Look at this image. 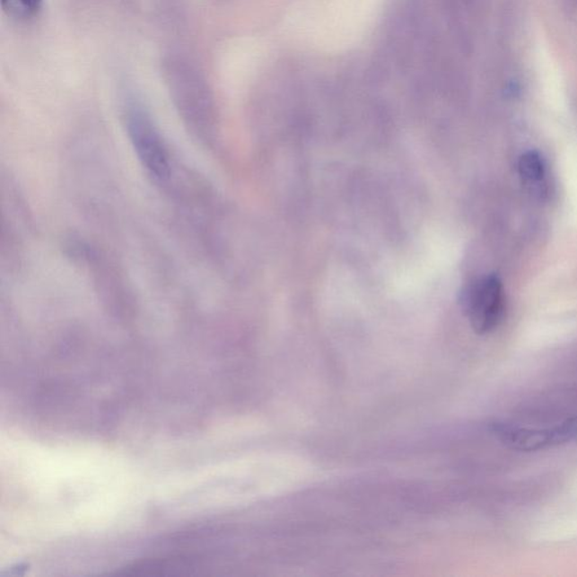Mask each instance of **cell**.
Returning <instances> with one entry per match:
<instances>
[{"label": "cell", "instance_id": "1", "mask_svg": "<svg viewBox=\"0 0 577 577\" xmlns=\"http://www.w3.org/2000/svg\"><path fill=\"white\" fill-rule=\"evenodd\" d=\"M461 306L476 334L495 332L503 324L506 315L503 282L494 275L474 281L462 293Z\"/></svg>", "mask_w": 577, "mask_h": 577}, {"label": "cell", "instance_id": "5", "mask_svg": "<svg viewBox=\"0 0 577 577\" xmlns=\"http://www.w3.org/2000/svg\"><path fill=\"white\" fill-rule=\"evenodd\" d=\"M43 0H2L4 12L12 19L29 21L38 16Z\"/></svg>", "mask_w": 577, "mask_h": 577}, {"label": "cell", "instance_id": "2", "mask_svg": "<svg viewBox=\"0 0 577 577\" xmlns=\"http://www.w3.org/2000/svg\"><path fill=\"white\" fill-rule=\"evenodd\" d=\"M131 143L143 165L157 179L169 178V153L155 127L143 113L134 112L127 121Z\"/></svg>", "mask_w": 577, "mask_h": 577}, {"label": "cell", "instance_id": "3", "mask_svg": "<svg viewBox=\"0 0 577 577\" xmlns=\"http://www.w3.org/2000/svg\"><path fill=\"white\" fill-rule=\"evenodd\" d=\"M492 432L506 447L518 451H539L558 446L556 434L552 429H527L505 423H495Z\"/></svg>", "mask_w": 577, "mask_h": 577}, {"label": "cell", "instance_id": "4", "mask_svg": "<svg viewBox=\"0 0 577 577\" xmlns=\"http://www.w3.org/2000/svg\"><path fill=\"white\" fill-rule=\"evenodd\" d=\"M518 171L524 185L539 189L547 176V166L538 152L528 151L519 158Z\"/></svg>", "mask_w": 577, "mask_h": 577}]
</instances>
